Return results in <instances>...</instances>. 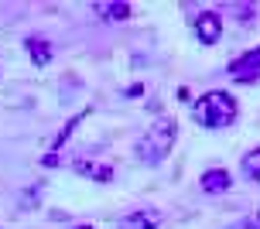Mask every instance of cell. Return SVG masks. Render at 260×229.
Returning <instances> with one entry per match:
<instances>
[{"label":"cell","instance_id":"obj_1","mask_svg":"<svg viewBox=\"0 0 260 229\" xmlns=\"http://www.w3.org/2000/svg\"><path fill=\"white\" fill-rule=\"evenodd\" d=\"M236 113H240V110H236V100L222 89L206 92V96H199V103H195V123H199V127H209V130L230 127L236 120Z\"/></svg>","mask_w":260,"mask_h":229},{"label":"cell","instance_id":"obj_2","mask_svg":"<svg viewBox=\"0 0 260 229\" xmlns=\"http://www.w3.org/2000/svg\"><path fill=\"white\" fill-rule=\"evenodd\" d=\"M178 140V120L175 116H161L151 123V130L144 134V140H137V157H144L147 165H157L161 157H168L171 147Z\"/></svg>","mask_w":260,"mask_h":229},{"label":"cell","instance_id":"obj_3","mask_svg":"<svg viewBox=\"0 0 260 229\" xmlns=\"http://www.w3.org/2000/svg\"><path fill=\"white\" fill-rule=\"evenodd\" d=\"M230 76H233L236 82H243V86L260 82V45L253 51H247V55H240V58L230 62Z\"/></svg>","mask_w":260,"mask_h":229},{"label":"cell","instance_id":"obj_4","mask_svg":"<svg viewBox=\"0 0 260 229\" xmlns=\"http://www.w3.org/2000/svg\"><path fill=\"white\" fill-rule=\"evenodd\" d=\"M165 222V216L157 209H137V212H127V216L117 219V229H157Z\"/></svg>","mask_w":260,"mask_h":229},{"label":"cell","instance_id":"obj_5","mask_svg":"<svg viewBox=\"0 0 260 229\" xmlns=\"http://www.w3.org/2000/svg\"><path fill=\"white\" fill-rule=\"evenodd\" d=\"M195 35H199L202 45H216V41L222 38V17L216 11L199 14V21H195Z\"/></svg>","mask_w":260,"mask_h":229},{"label":"cell","instance_id":"obj_6","mask_svg":"<svg viewBox=\"0 0 260 229\" xmlns=\"http://www.w3.org/2000/svg\"><path fill=\"white\" fill-rule=\"evenodd\" d=\"M199 185H202L206 195H222V191H230V185H233V175L226 168H209V171H202Z\"/></svg>","mask_w":260,"mask_h":229},{"label":"cell","instance_id":"obj_7","mask_svg":"<svg viewBox=\"0 0 260 229\" xmlns=\"http://www.w3.org/2000/svg\"><path fill=\"white\" fill-rule=\"evenodd\" d=\"M76 171L79 175H86V178H92V181H113V168L106 165V161H89V165H82V161H79L76 165Z\"/></svg>","mask_w":260,"mask_h":229},{"label":"cell","instance_id":"obj_8","mask_svg":"<svg viewBox=\"0 0 260 229\" xmlns=\"http://www.w3.org/2000/svg\"><path fill=\"white\" fill-rule=\"evenodd\" d=\"M92 11L100 14V17H106V21H127L130 14H134V7L130 4H96Z\"/></svg>","mask_w":260,"mask_h":229},{"label":"cell","instance_id":"obj_9","mask_svg":"<svg viewBox=\"0 0 260 229\" xmlns=\"http://www.w3.org/2000/svg\"><path fill=\"white\" fill-rule=\"evenodd\" d=\"M27 55H31L35 65H48L52 62V45L45 38H27Z\"/></svg>","mask_w":260,"mask_h":229},{"label":"cell","instance_id":"obj_10","mask_svg":"<svg viewBox=\"0 0 260 229\" xmlns=\"http://www.w3.org/2000/svg\"><path fill=\"white\" fill-rule=\"evenodd\" d=\"M243 175H247L250 181H257V185H260V147H253V151L243 157Z\"/></svg>","mask_w":260,"mask_h":229},{"label":"cell","instance_id":"obj_11","mask_svg":"<svg viewBox=\"0 0 260 229\" xmlns=\"http://www.w3.org/2000/svg\"><path fill=\"white\" fill-rule=\"evenodd\" d=\"M233 14L240 21H250V17H257V7L253 4H233Z\"/></svg>","mask_w":260,"mask_h":229},{"label":"cell","instance_id":"obj_12","mask_svg":"<svg viewBox=\"0 0 260 229\" xmlns=\"http://www.w3.org/2000/svg\"><path fill=\"white\" fill-rule=\"evenodd\" d=\"M247 229H260V209L247 216Z\"/></svg>","mask_w":260,"mask_h":229},{"label":"cell","instance_id":"obj_13","mask_svg":"<svg viewBox=\"0 0 260 229\" xmlns=\"http://www.w3.org/2000/svg\"><path fill=\"white\" fill-rule=\"evenodd\" d=\"M41 165H45V168H55V165H58V154H45V161H41Z\"/></svg>","mask_w":260,"mask_h":229},{"label":"cell","instance_id":"obj_14","mask_svg":"<svg viewBox=\"0 0 260 229\" xmlns=\"http://www.w3.org/2000/svg\"><path fill=\"white\" fill-rule=\"evenodd\" d=\"M76 229H92V226H76Z\"/></svg>","mask_w":260,"mask_h":229}]
</instances>
